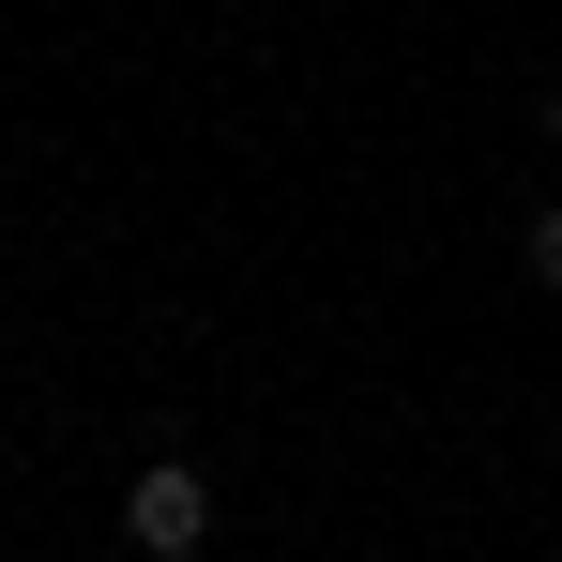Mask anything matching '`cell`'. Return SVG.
<instances>
[{"label":"cell","mask_w":562,"mask_h":562,"mask_svg":"<svg viewBox=\"0 0 562 562\" xmlns=\"http://www.w3.org/2000/svg\"><path fill=\"white\" fill-rule=\"evenodd\" d=\"M548 153H562V106H548Z\"/></svg>","instance_id":"3"},{"label":"cell","mask_w":562,"mask_h":562,"mask_svg":"<svg viewBox=\"0 0 562 562\" xmlns=\"http://www.w3.org/2000/svg\"><path fill=\"white\" fill-rule=\"evenodd\" d=\"M122 532H137V548H153V562H183L198 532H213V486H198L183 457H153V471H137V486H122Z\"/></svg>","instance_id":"1"},{"label":"cell","mask_w":562,"mask_h":562,"mask_svg":"<svg viewBox=\"0 0 562 562\" xmlns=\"http://www.w3.org/2000/svg\"><path fill=\"white\" fill-rule=\"evenodd\" d=\"M532 289H562V213H532Z\"/></svg>","instance_id":"2"}]
</instances>
